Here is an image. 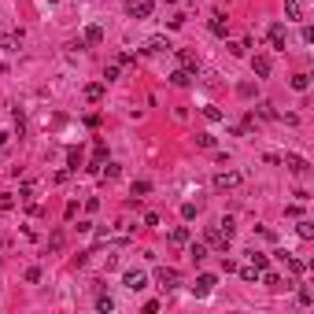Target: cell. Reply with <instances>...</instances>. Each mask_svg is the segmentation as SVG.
I'll use <instances>...</instances> for the list:
<instances>
[{
	"mask_svg": "<svg viewBox=\"0 0 314 314\" xmlns=\"http://www.w3.org/2000/svg\"><path fill=\"white\" fill-rule=\"evenodd\" d=\"M211 34H214V37H226V34H229V22L222 19V15H214V19H211Z\"/></svg>",
	"mask_w": 314,
	"mask_h": 314,
	"instance_id": "obj_16",
	"label": "cell"
},
{
	"mask_svg": "<svg viewBox=\"0 0 314 314\" xmlns=\"http://www.w3.org/2000/svg\"><path fill=\"white\" fill-rule=\"evenodd\" d=\"M85 44H100L104 41V26H85V37H82Z\"/></svg>",
	"mask_w": 314,
	"mask_h": 314,
	"instance_id": "obj_14",
	"label": "cell"
},
{
	"mask_svg": "<svg viewBox=\"0 0 314 314\" xmlns=\"http://www.w3.org/2000/svg\"><path fill=\"white\" fill-rule=\"evenodd\" d=\"M240 181H244L240 170H226V174H214V188H218V192H226V188H237Z\"/></svg>",
	"mask_w": 314,
	"mask_h": 314,
	"instance_id": "obj_3",
	"label": "cell"
},
{
	"mask_svg": "<svg viewBox=\"0 0 314 314\" xmlns=\"http://www.w3.org/2000/svg\"><path fill=\"white\" fill-rule=\"evenodd\" d=\"M307 85H310L307 74H296V78H292V89H296V92H307Z\"/></svg>",
	"mask_w": 314,
	"mask_h": 314,
	"instance_id": "obj_30",
	"label": "cell"
},
{
	"mask_svg": "<svg viewBox=\"0 0 314 314\" xmlns=\"http://www.w3.org/2000/svg\"><path fill=\"white\" fill-rule=\"evenodd\" d=\"M166 26H170V30H181V26H185V15H174V19H166Z\"/></svg>",
	"mask_w": 314,
	"mask_h": 314,
	"instance_id": "obj_39",
	"label": "cell"
},
{
	"mask_svg": "<svg viewBox=\"0 0 314 314\" xmlns=\"http://www.w3.org/2000/svg\"><path fill=\"white\" fill-rule=\"evenodd\" d=\"M281 163H285L292 174H307V159H303V155H285Z\"/></svg>",
	"mask_w": 314,
	"mask_h": 314,
	"instance_id": "obj_8",
	"label": "cell"
},
{
	"mask_svg": "<svg viewBox=\"0 0 314 314\" xmlns=\"http://www.w3.org/2000/svg\"><path fill=\"white\" fill-rule=\"evenodd\" d=\"M203 244L226 251V248H229V237H222V229H218V226H207V233H203Z\"/></svg>",
	"mask_w": 314,
	"mask_h": 314,
	"instance_id": "obj_5",
	"label": "cell"
},
{
	"mask_svg": "<svg viewBox=\"0 0 314 314\" xmlns=\"http://www.w3.org/2000/svg\"><path fill=\"white\" fill-rule=\"evenodd\" d=\"M181 218H185V222H192V218H196V203H181Z\"/></svg>",
	"mask_w": 314,
	"mask_h": 314,
	"instance_id": "obj_32",
	"label": "cell"
},
{
	"mask_svg": "<svg viewBox=\"0 0 314 314\" xmlns=\"http://www.w3.org/2000/svg\"><path fill=\"white\" fill-rule=\"evenodd\" d=\"M178 59H181V70H188V74L200 70V59H196L192 52H178Z\"/></svg>",
	"mask_w": 314,
	"mask_h": 314,
	"instance_id": "obj_10",
	"label": "cell"
},
{
	"mask_svg": "<svg viewBox=\"0 0 314 314\" xmlns=\"http://www.w3.org/2000/svg\"><path fill=\"white\" fill-rule=\"evenodd\" d=\"M203 118H207V122H222L226 115H222V111H218V107H214V104H207V107H203Z\"/></svg>",
	"mask_w": 314,
	"mask_h": 314,
	"instance_id": "obj_26",
	"label": "cell"
},
{
	"mask_svg": "<svg viewBox=\"0 0 314 314\" xmlns=\"http://www.w3.org/2000/svg\"><path fill=\"white\" fill-rule=\"evenodd\" d=\"M170 244H188V226H174V229H170Z\"/></svg>",
	"mask_w": 314,
	"mask_h": 314,
	"instance_id": "obj_15",
	"label": "cell"
},
{
	"mask_svg": "<svg viewBox=\"0 0 314 314\" xmlns=\"http://www.w3.org/2000/svg\"><path fill=\"white\" fill-rule=\"evenodd\" d=\"M11 207H15V196L4 192V196H0V211H11Z\"/></svg>",
	"mask_w": 314,
	"mask_h": 314,
	"instance_id": "obj_35",
	"label": "cell"
},
{
	"mask_svg": "<svg viewBox=\"0 0 314 314\" xmlns=\"http://www.w3.org/2000/svg\"><path fill=\"white\" fill-rule=\"evenodd\" d=\"M214 285H218V277H214V274H200V277H196V285H192V296H200V300H203V296H211V292H214Z\"/></svg>",
	"mask_w": 314,
	"mask_h": 314,
	"instance_id": "obj_6",
	"label": "cell"
},
{
	"mask_svg": "<svg viewBox=\"0 0 314 314\" xmlns=\"http://www.w3.org/2000/svg\"><path fill=\"white\" fill-rule=\"evenodd\" d=\"M281 259L288 262V270H292V274H303V270H307V262H303V259H292L288 251H285V255H281Z\"/></svg>",
	"mask_w": 314,
	"mask_h": 314,
	"instance_id": "obj_21",
	"label": "cell"
},
{
	"mask_svg": "<svg viewBox=\"0 0 314 314\" xmlns=\"http://www.w3.org/2000/svg\"><path fill=\"white\" fill-rule=\"evenodd\" d=\"M300 303H303V307H310V303H314V292H310L307 285H300Z\"/></svg>",
	"mask_w": 314,
	"mask_h": 314,
	"instance_id": "obj_33",
	"label": "cell"
},
{
	"mask_svg": "<svg viewBox=\"0 0 314 314\" xmlns=\"http://www.w3.org/2000/svg\"><path fill=\"white\" fill-rule=\"evenodd\" d=\"M296 233H300V240H310L314 237V222H307V218H303V222L296 226Z\"/></svg>",
	"mask_w": 314,
	"mask_h": 314,
	"instance_id": "obj_24",
	"label": "cell"
},
{
	"mask_svg": "<svg viewBox=\"0 0 314 314\" xmlns=\"http://www.w3.org/2000/svg\"><path fill=\"white\" fill-rule=\"evenodd\" d=\"M100 174H104L107 181H115V178L122 174V166H118V163H107V166H100Z\"/></svg>",
	"mask_w": 314,
	"mask_h": 314,
	"instance_id": "obj_25",
	"label": "cell"
},
{
	"mask_svg": "<svg viewBox=\"0 0 314 314\" xmlns=\"http://www.w3.org/2000/svg\"><path fill=\"white\" fill-rule=\"evenodd\" d=\"M170 82H174L178 89H185L188 82H192V74H188V70H174V74H170Z\"/></svg>",
	"mask_w": 314,
	"mask_h": 314,
	"instance_id": "obj_22",
	"label": "cell"
},
{
	"mask_svg": "<svg viewBox=\"0 0 314 314\" xmlns=\"http://www.w3.org/2000/svg\"><path fill=\"white\" fill-rule=\"evenodd\" d=\"M248 259H251V266H255V270H266V266H270V259H266L262 251H248Z\"/></svg>",
	"mask_w": 314,
	"mask_h": 314,
	"instance_id": "obj_20",
	"label": "cell"
},
{
	"mask_svg": "<svg viewBox=\"0 0 314 314\" xmlns=\"http://www.w3.org/2000/svg\"><path fill=\"white\" fill-rule=\"evenodd\" d=\"M259 274H262V285L266 288H281V277L277 274H270V270H259Z\"/></svg>",
	"mask_w": 314,
	"mask_h": 314,
	"instance_id": "obj_27",
	"label": "cell"
},
{
	"mask_svg": "<svg viewBox=\"0 0 314 314\" xmlns=\"http://www.w3.org/2000/svg\"><path fill=\"white\" fill-rule=\"evenodd\" d=\"M122 285L130 288V292H140V288H148V274L144 270H126L122 274Z\"/></svg>",
	"mask_w": 314,
	"mask_h": 314,
	"instance_id": "obj_2",
	"label": "cell"
},
{
	"mask_svg": "<svg viewBox=\"0 0 314 314\" xmlns=\"http://www.w3.org/2000/svg\"><path fill=\"white\" fill-rule=\"evenodd\" d=\"M196 144L200 148H214V137L211 133H196Z\"/></svg>",
	"mask_w": 314,
	"mask_h": 314,
	"instance_id": "obj_34",
	"label": "cell"
},
{
	"mask_svg": "<svg viewBox=\"0 0 314 314\" xmlns=\"http://www.w3.org/2000/svg\"><path fill=\"white\" fill-rule=\"evenodd\" d=\"M270 41H274V49L285 52V26H281V22H274V26H270Z\"/></svg>",
	"mask_w": 314,
	"mask_h": 314,
	"instance_id": "obj_11",
	"label": "cell"
},
{
	"mask_svg": "<svg viewBox=\"0 0 314 314\" xmlns=\"http://www.w3.org/2000/svg\"><path fill=\"white\" fill-rule=\"evenodd\" d=\"M303 0H285V15H288V19H303Z\"/></svg>",
	"mask_w": 314,
	"mask_h": 314,
	"instance_id": "obj_12",
	"label": "cell"
},
{
	"mask_svg": "<svg viewBox=\"0 0 314 314\" xmlns=\"http://www.w3.org/2000/svg\"><path fill=\"white\" fill-rule=\"evenodd\" d=\"M240 277H244V281H255L259 270H255V266H240Z\"/></svg>",
	"mask_w": 314,
	"mask_h": 314,
	"instance_id": "obj_36",
	"label": "cell"
},
{
	"mask_svg": "<svg viewBox=\"0 0 314 314\" xmlns=\"http://www.w3.org/2000/svg\"><path fill=\"white\" fill-rule=\"evenodd\" d=\"M218 229H222V237H229V240H233V233H237V222H233V218L226 214V218H218Z\"/></svg>",
	"mask_w": 314,
	"mask_h": 314,
	"instance_id": "obj_18",
	"label": "cell"
},
{
	"mask_svg": "<svg viewBox=\"0 0 314 314\" xmlns=\"http://www.w3.org/2000/svg\"><path fill=\"white\" fill-rule=\"evenodd\" d=\"M22 34H0V52H19Z\"/></svg>",
	"mask_w": 314,
	"mask_h": 314,
	"instance_id": "obj_9",
	"label": "cell"
},
{
	"mask_svg": "<svg viewBox=\"0 0 314 314\" xmlns=\"http://www.w3.org/2000/svg\"><path fill=\"white\" fill-rule=\"evenodd\" d=\"M155 285H159L163 292H174L181 285V274L174 270V266H159V270H155Z\"/></svg>",
	"mask_w": 314,
	"mask_h": 314,
	"instance_id": "obj_1",
	"label": "cell"
},
{
	"mask_svg": "<svg viewBox=\"0 0 314 314\" xmlns=\"http://www.w3.org/2000/svg\"><path fill=\"white\" fill-rule=\"evenodd\" d=\"M188 259H192V262L207 259V244H188Z\"/></svg>",
	"mask_w": 314,
	"mask_h": 314,
	"instance_id": "obj_19",
	"label": "cell"
},
{
	"mask_svg": "<svg viewBox=\"0 0 314 314\" xmlns=\"http://www.w3.org/2000/svg\"><path fill=\"white\" fill-rule=\"evenodd\" d=\"M78 166H82V152L70 148V152H67V170H78Z\"/></svg>",
	"mask_w": 314,
	"mask_h": 314,
	"instance_id": "obj_29",
	"label": "cell"
},
{
	"mask_svg": "<svg viewBox=\"0 0 314 314\" xmlns=\"http://www.w3.org/2000/svg\"><path fill=\"white\" fill-rule=\"evenodd\" d=\"M251 70H255V78H270V70H274L270 56H255V59H251Z\"/></svg>",
	"mask_w": 314,
	"mask_h": 314,
	"instance_id": "obj_7",
	"label": "cell"
},
{
	"mask_svg": "<svg viewBox=\"0 0 314 314\" xmlns=\"http://www.w3.org/2000/svg\"><path fill=\"white\" fill-rule=\"evenodd\" d=\"M259 115H262V118H270V122H274V118H281V115L274 111V104H266V100L259 104Z\"/></svg>",
	"mask_w": 314,
	"mask_h": 314,
	"instance_id": "obj_31",
	"label": "cell"
},
{
	"mask_svg": "<svg viewBox=\"0 0 314 314\" xmlns=\"http://www.w3.org/2000/svg\"><path fill=\"white\" fill-rule=\"evenodd\" d=\"M148 192H152V181H133V200L148 196Z\"/></svg>",
	"mask_w": 314,
	"mask_h": 314,
	"instance_id": "obj_28",
	"label": "cell"
},
{
	"mask_svg": "<svg viewBox=\"0 0 314 314\" xmlns=\"http://www.w3.org/2000/svg\"><path fill=\"white\" fill-rule=\"evenodd\" d=\"M96 310H100V314H111V310H115V300H111L107 292H100V296H96Z\"/></svg>",
	"mask_w": 314,
	"mask_h": 314,
	"instance_id": "obj_17",
	"label": "cell"
},
{
	"mask_svg": "<svg viewBox=\"0 0 314 314\" xmlns=\"http://www.w3.org/2000/svg\"><path fill=\"white\" fill-rule=\"evenodd\" d=\"M115 78H118V63H111V67L104 70V82H115Z\"/></svg>",
	"mask_w": 314,
	"mask_h": 314,
	"instance_id": "obj_38",
	"label": "cell"
},
{
	"mask_svg": "<svg viewBox=\"0 0 314 314\" xmlns=\"http://www.w3.org/2000/svg\"><path fill=\"white\" fill-rule=\"evenodd\" d=\"M155 8V0H126V15H133V19H148Z\"/></svg>",
	"mask_w": 314,
	"mask_h": 314,
	"instance_id": "obj_4",
	"label": "cell"
},
{
	"mask_svg": "<svg viewBox=\"0 0 314 314\" xmlns=\"http://www.w3.org/2000/svg\"><path fill=\"white\" fill-rule=\"evenodd\" d=\"M85 100H89V104L104 100V82H92V85H85Z\"/></svg>",
	"mask_w": 314,
	"mask_h": 314,
	"instance_id": "obj_13",
	"label": "cell"
},
{
	"mask_svg": "<svg viewBox=\"0 0 314 314\" xmlns=\"http://www.w3.org/2000/svg\"><path fill=\"white\" fill-rule=\"evenodd\" d=\"M148 52H170V41L166 37H152L148 41Z\"/></svg>",
	"mask_w": 314,
	"mask_h": 314,
	"instance_id": "obj_23",
	"label": "cell"
},
{
	"mask_svg": "<svg viewBox=\"0 0 314 314\" xmlns=\"http://www.w3.org/2000/svg\"><path fill=\"white\" fill-rule=\"evenodd\" d=\"M26 281H30V285H37V281H41V270H37V266H30V270H26Z\"/></svg>",
	"mask_w": 314,
	"mask_h": 314,
	"instance_id": "obj_37",
	"label": "cell"
}]
</instances>
